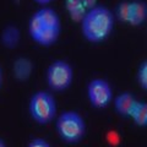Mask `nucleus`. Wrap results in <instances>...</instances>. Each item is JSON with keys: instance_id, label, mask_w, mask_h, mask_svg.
<instances>
[{"instance_id": "nucleus-1", "label": "nucleus", "mask_w": 147, "mask_h": 147, "mask_svg": "<svg viewBox=\"0 0 147 147\" xmlns=\"http://www.w3.org/2000/svg\"><path fill=\"white\" fill-rule=\"evenodd\" d=\"M115 27V17L113 11L103 4L86 11L80 24L82 37L92 44H98L108 39Z\"/></svg>"}, {"instance_id": "nucleus-2", "label": "nucleus", "mask_w": 147, "mask_h": 147, "mask_svg": "<svg viewBox=\"0 0 147 147\" xmlns=\"http://www.w3.org/2000/svg\"><path fill=\"white\" fill-rule=\"evenodd\" d=\"M57 134L65 145H77L86 137L87 124L76 110H64L55 119Z\"/></svg>"}, {"instance_id": "nucleus-3", "label": "nucleus", "mask_w": 147, "mask_h": 147, "mask_svg": "<svg viewBox=\"0 0 147 147\" xmlns=\"http://www.w3.org/2000/svg\"><path fill=\"white\" fill-rule=\"evenodd\" d=\"M28 113L32 120L40 126L53 123L58 117V104L52 92L36 91L30 98Z\"/></svg>"}, {"instance_id": "nucleus-4", "label": "nucleus", "mask_w": 147, "mask_h": 147, "mask_svg": "<svg viewBox=\"0 0 147 147\" xmlns=\"http://www.w3.org/2000/svg\"><path fill=\"white\" fill-rule=\"evenodd\" d=\"M45 81L52 92L66 91L74 82V67L69 61L57 59L47 67Z\"/></svg>"}, {"instance_id": "nucleus-5", "label": "nucleus", "mask_w": 147, "mask_h": 147, "mask_svg": "<svg viewBox=\"0 0 147 147\" xmlns=\"http://www.w3.org/2000/svg\"><path fill=\"white\" fill-rule=\"evenodd\" d=\"M87 99L90 105L94 109L107 108L114 99L113 87L108 80L102 77H94L87 84Z\"/></svg>"}, {"instance_id": "nucleus-6", "label": "nucleus", "mask_w": 147, "mask_h": 147, "mask_svg": "<svg viewBox=\"0 0 147 147\" xmlns=\"http://www.w3.org/2000/svg\"><path fill=\"white\" fill-rule=\"evenodd\" d=\"M137 99L131 92L124 91L121 93L115 96L113 99V105L114 110L120 118L123 119H130L132 110H134L135 105L137 103Z\"/></svg>"}, {"instance_id": "nucleus-7", "label": "nucleus", "mask_w": 147, "mask_h": 147, "mask_svg": "<svg viewBox=\"0 0 147 147\" xmlns=\"http://www.w3.org/2000/svg\"><path fill=\"white\" fill-rule=\"evenodd\" d=\"M33 67L34 66L31 59L20 57L15 59L12 63V75L20 82L27 81L31 77L32 72H33Z\"/></svg>"}, {"instance_id": "nucleus-8", "label": "nucleus", "mask_w": 147, "mask_h": 147, "mask_svg": "<svg viewBox=\"0 0 147 147\" xmlns=\"http://www.w3.org/2000/svg\"><path fill=\"white\" fill-rule=\"evenodd\" d=\"M147 20V3L144 0L130 1V20L129 25L132 27H140Z\"/></svg>"}, {"instance_id": "nucleus-9", "label": "nucleus", "mask_w": 147, "mask_h": 147, "mask_svg": "<svg viewBox=\"0 0 147 147\" xmlns=\"http://www.w3.org/2000/svg\"><path fill=\"white\" fill-rule=\"evenodd\" d=\"M36 15L38 16L39 21L42 22L43 27L45 28H54V30H61V21L60 16L54 9L49 6H43L39 10L36 11Z\"/></svg>"}, {"instance_id": "nucleus-10", "label": "nucleus", "mask_w": 147, "mask_h": 147, "mask_svg": "<svg viewBox=\"0 0 147 147\" xmlns=\"http://www.w3.org/2000/svg\"><path fill=\"white\" fill-rule=\"evenodd\" d=\"M21 40V31L17 26L7 25L3 28L0 34V42L7 49H15Z\"/></svg>"}, {"instance_id": "nucleus-11", "label": "nucleus", "mask_w": 147, "mask_h": 147, "mask_svg": "<svg viewBox=\"0 0 147 147\" xmlns=\"http://www.w3.org/2000/svg\"><path fill=\"white\" fill-rule=\"evenodd\" d=\"M60 32L61 30H54V28H44L42 30V32L36 37L34 42L40 45V47H45L49 48L54 45L55 43L58 42L59 37H60Z\"/></svg>"}, {"instance_id": "nucleus-12", "label": "nucleus", "mask_w": 147, "mask_h": 147, "mask_svg": "<svg viewBox=\"0 0 147 147\" xmlns=\"http://www.w3.org/2000/svg\"><path fill=\"white\" fill-rule=\"evenodd\" d=\"M130 119H132L136 126L147 127V102L140 99L137 100Z\"/></svg>"}, {"instance_id": "nucleus-13", "label": "nucleus", "mask_w": 147, "mask_h": 147, "mask_svg": "<svg viewBox=\"0 0 147 147\" xmlns=\"http://www.w3.org/2000/svg\"><path fill=\"white\" fill-rule=\"evenodd\" d=\"M113 13L115 20L129 25V20H130V1H125L124 0V1L118 3Z\"/></svg>"}, {"instance_id": "nucleus-14", "label": "nucleus", "mask_w": 147, "mask_h": 147, "mask_svg": "<svg viewBox=\"0 0 147 147\" xmlns=\"http://www.w3.org/2000/svg\"><path fill=\"white\" fill-rule=\"evenodd\" d=\"M44 28L42 22L39 21L38 16L36 15V12L30 17V21H28V34L30 37L32 38V40L36 39V37L38 36L40 32H42V30Z\"/></svg>"}, {"instance_id": "nucleus-15", "label": "nucleus", "mask_w": 147, "mask_h": 147, "mask_svg": "<svg viewBox=\"0 0 147 147\" xmlns=\"http://www.w3.org/2000/svg\"><path fill=\"white\" fill-rule=\"evenodd\" d=\"M136 80H137V84H139L140 88L147 92V59L141 61L139 67H137Z\"/></svg>"}, {"instance_id": "nucleus-16", "label": "nucleus", "mask_w": 147, "mask_h": 147, "mask_svg": "<svg viewBox=\"0 0 147 147\" xmlns=\"http://www.w3.org/2000/svg\"><path fill=\"white\" fill-rule=\"evenodd\" d=\"M86 9L84 6H81L79 9H76V10H74L71 12H69V17H70V20L76 22V24H81V21L84 20V17L86 15Z\"/></svg>"}, {"instance_id": "nucleus-17", "label": "nucleus", "mask_w": 147, "mask_h": 147, "mask_svg": "<svg viewBox=\"0 0 147 147\" xmlns=\"http://www.w3.org/2000/svg\"><path fill=\"white\" fill-rule=\"evenodd\" d=\"M26 147H52V145L43 137H34L27 144Z\"/></svg>"}, {"instance_id": "nucleus-18", "label": "nucleus", "mask_w": 147, "mask_h": 147, "mask_svg": "<svg viewBox=\"0 0 147 147\" xmlns=\"http://www.w3.org/2000/svg\"><path fill=\"white\" fill-rule=\"evenodd\" d=\"M64 6H65V10L69 13L84 5H82V0H65V1H64Z\"/></svg>"}, {"instance_id": "nucleus-19", "label": "nucleus", "mask_w": 147, "mask_h": 147, "mask_svg": "<svg viewBox=\"0 0 147 147\" xmlns=\"http://www.w3.org/2000/svg\"><path fill=\"white\" fill-rule=\"evenodd\" d=\"M82 5L86 10H90L96 5H98V0H82Z\"/></svg>"}, {"instance_id": "nucleus-20", "label": "nucleus", "mask_w": 147, "mask_h": 147, "mask_svg": "<svg viewBox=\"0 0 147 147\" xmlns=\"http://www.w3.org/2000/svg\"><path fill=\"white\" fill-rule=\"evenodd\" d=\"M33 1L36 3V4H38V5H40V6H48L50 3L52 1H54V0H33Z\"/></svg>"}, {"instance_id": "nucleus-21", "label": "nucleus", "mask_w": 147, "mask_h": 147, "mask_svg": "<svg viewBox=\"0 0 147 147\" xmlns=\"http://www.w3.org/2000/svg\"><path fill=\"white\" fill-rule=\"evenodd\" d=\"M0 147H7V146H6V142L4 141L1 137H0Z\"/></svg>"}, {"instance_id": "nucleus-22", "label": "nucleus", "mask_w": 147, "mask_h": 147, "mask_svg": "<svg viewBox=\"0 0 147 147\" xmlns=\"http://www.w3.org/2000/svg\"><path fill=\"white\" fill-rule=\"evenodd\" d=\"M1 82H3V71L0 69V87H1Z\"/></svg>"}]
</instances>
